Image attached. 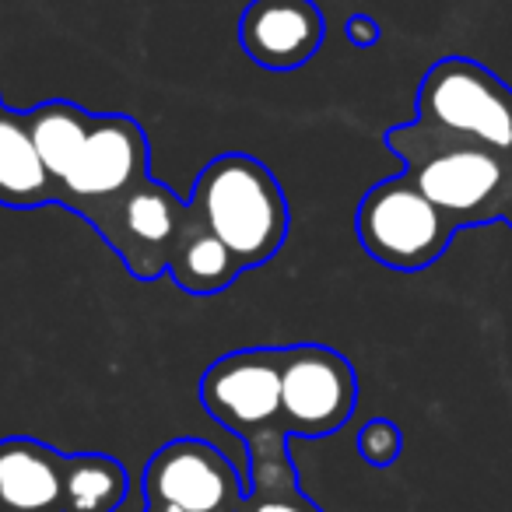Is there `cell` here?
<instances>
[{
	"label": "cell",
	"instance_id": "cell-1",
	"mask_svg": "<svg viewBox=\"0 0 512 512\" xmlns=\"http://www.w3.org/2000/svg\"><path fill=\"white\" fill-rule=\"evenodd\" d=\"M383 144L404 162V176L460 232L502 221V207L512 193L509 158L467 137L432 130L418 120L390 127Z\"/></svg>",
	"mask_w": 512,
	"mask_h": 512
},
{
	"label": "cell",
	"instance_id": "cell-2",
	"mask_svg": "<svg viewBox=\"0 0 512 512\" xmlns=\"http://www.w3.org/2000/svg\"><path fill=\"white\" fill-rule=\"evenodd\" d=\"M193 211L232 249L242 271L267 264L288 239V200L260 158L228 151L204 165L190 197Z\"/></svg>",
	"mask_w": 512,
	"mask_h": 512
},
{
	"label": "cell",
	"instance_id": "cell-3",
	"mask_svg": "<svg viewBox=\"0 0 512 512\" xmlns=\"http://www.w3.org/2000/svg\"><path fill=\"white\" fill-rule=\"evenodd\" d=\"M414 109L425 127L477 141L512 162V85L477 60H435L421 78Z\"/></svg>",
	"mask_w": 512,
	"mask_h": 512
},
{
	"label": "cell",
	"instance_id": "cell-4",
	"mask_svg": "<svg viewBox=\"0 0 512 512\" xmlns=\"http://www.w3.org/2000/svg\"><path fill=\"white\" fill-rule=\"evenodd\" d=\"M460 228L400 172L376 183L355 211V235L365 253L390 271H425L456 239Z\"/></svg>",
	"mask_w": 512,
	"mask_h": 512
},
{
	"label": "cell",
	"instance_id": "cell-5",
	"mask_svg": "<svg viewBox=\"0 0 512 512\" xmlns=\"http://www.w3.org/2000/svg\"><path fill=\"white\" fill-rule=\"evenodd\" d=\"M144 179H151V148L144 127L134 116L102 113L92 120L74 169L57 186V204L95 225Z\"/></svg>",
	"mask_w": 512,
	"mask_h": 512
},
{
	"label": "cell",
	"instance_id": "cell-6",
	"mask_svg": "<svg viewBox=\"0 0 512 512\" xmlns=\"http://www.w3.org/2000/svg\"><path fill=\"white\" fill-rule=\"evenodd\" d=\"M358 404L355 365L327 344L281 348V428L323 439L348 425Z\"/></svg>",
	"mask_w": 512,
	"mask_h": 512
},
{
	"label": "cell",
	"instance_id": "cell-7",
	"mask_svg": "<svg viewBox=\"0 0 512 512\" xmlns=\"http://www.w3.org/2000/svg\"><path fill=\"white\" fill-rule=\"evenodd\" d=\"M186 218H190V200H179L158 179H144L92 228L120 256L130 278L155 281L169 271V256Z\"/></svg>",
	"mask_w": 512,
	"mask_h": 512
},
{
	"label": "cell",
	"instance_id": "cell-8",
	"mask_svg": "<svg viewBox=\"0 0 512 512\" xmlns=\"http://www.w3.org/2000/svg\"><path fill=\"white\" fill-rule=\"evenodd\" d=\"M200 404L242 442L281 425V348L221 355L200 379Z\"/></svg>",
	"mask_w": 512,
	"mask_h": 512
},
{
	"label": "cell",
	"instance_id": "cell-9",
	"mask_svg": "<svg viewBox=\"0 0 512 512\" xmlns=\"http://www.w3.org/2000/svg\"><path fill=\"white\" fill-rule=\"evenodd\" d=\"M148 505L183 512H239L246 484L235 463L204 439H172L144 467Z\"/></svg>",
	"mask_w": 512,
	"mask_h": 512
},
{
	"label": "cell",
	"instance_id": "cell-10",
	"mask_svg": "<svg viewBox=\"0 0 512 512\" xmlns=\"http://www.w3.org/2000/svg\"><path fill=\"white\" fill-rule=\"evenodd\" d=\"M327 22L316 0H249L239 15V46L264 71H295L320 53Z\"/></svg>",
	"mask_w": 512,
	"mask_h": 512
},
{
	"label": "cell",
	"instance_id": "cell-11",
	"mask_svg": "<svg viewBox=\"0 0 512 512\" xmlns=\"http://www.w3.org/2000/svg\"><path fill=\"white\" fill-rule=\"evenodd\" d=\"M64 463L29 435L0 439V512H64Z\"/></svg>",
	"mask_w": 512,
	"mask_h": 512
},
{
	"label": "cell",
	"instance_id": "cell-12",
	"mask_svg": "<svg viewBox=\"0 0 512 512\" xmlns=\"http://www.w3.org/2000/svg\"><path fill=\"white\" fill-rule=\"evenodd\" d=\"M285 428H267V432L246 439L249 449V484L239 512H323L306 491L299 488V474L288 456Z\"/></svg>",
	"mask_w": 512,
	"mask_h": 512
},
{
	"label": "cell",
	"instance_id": "cell-13",
	"mask_svg": "<svg viewBox=\"0 0 512 512\" xmlns=\"http://www.w3.org/2000/svg\"><path fill=\"white\" fill-rule=\"evenodd\" d=\"M57 204V186L46 172L29 120L15 109H0V207L32 211V207Z\"/></svg>",
	"mask_w": 512,
	"mask_h": 512
},
{
	"label": "cell",
	"instance_id": "cell-14",
	"mask_svg": "<svg viewBox=\"0 0 512 512\" xmlns=\"http://www.w3.org/2000/svg\"><path fill=\"white\" fill-rule=\"evenodd\" d=\"M242 274L232 249L200 221V214L190 204L183 232L176 239V249L169 256V278L190 295H218Z\"/></svg>",
	"mask_w": 512,
	"mask_h": 512
},
{
	"label": "cell",
	"instance_id": "cell-15",
	"mask_svg": "<svg viewBox=\"0 0 512 512\" xmlns=\"http://www.w3.org/2000/svg\"><path fill=\"white\" fill-rule=\"evenodd\" d=\"M25 120H29V134L36 141L39 158H43L46 172L53 176V186H60L67 179V172L74 169V162H78L81 148H85L95 113H88V109L74 106L67 99H50L29 109Z\"/></svg>",
	"mask_w": 512,
	"mask_h": 512
},
{
	"label": "cell",
	"instance_id": "cell-16",
	"mask_svg": "<svg viewBox=\"0 0 512 512\" xmlns=\"http://www.w3.org/2000/svg\"><path fill=\"white\" fill-rule=\"evenodd\" d=\"M130 477L116 456L74 453L64 463V512H116Z\"/></svg>",
	"mask_w": 512,
	"mask_h": 512
},
{
	"label": "cell",
	"instance_id": "cell-17",
	"mask_svg": "<svg viewBox=\"0 0 512 512\" xmlns=\"http://www.w3.org/2000/svg\"><path fill=\"white\" fill-rule=\"evenodd\" d=\"M400 449H404V435H400V428L393 425L390 418L365 421L362 432H358V453H362V460L372 463V467H390V463H397Z\"/></svg>",
	"mask_w": 512,
	"mask_h": 512
},
{
	"label": "cell",
	"instance_id": "cell-18",
	"mask_svg": "<svg viewBox=\"0 0 512 512\" xmlns=\"http://www.w3.org/2000/svg\"><path fill=\"white\" fill-rule=\"evenodd\" d=\"M344 36H348V43L358 46V50H372V46L379 43V36H383V29H379V22L372 15H351L348 22H344Z\"/></svg>",
	"mask_w": 512,
	"mask_h": 512
},
{
	"label": "cell",
	"instance_id": "cell-19",
	"mask_svg": "<svg viewBox=\"0 0 512 512\" xmlns=\"http://www.w3.org/2000/svg\"><path fill=\"white\" fill-rule=\"evenodd\" d=\"M502 221L512 228V193H509V200H505V207H502Z\"/></svg>",
	"mask_w": 512,
	"mask_h": 512
},
{
	"label": "cell",
	"instance_id": "cell-20",
	"mask_svg": "<svg viewBox=\"0 0 512 512\" xmlns=\"http://www.w3.org/2000/svg\"><path fill=\"white\" fill-rule=\"evenodd\" d=\"M148 512H183V509H172V505H148Z\"/></svg>",
	"mask_w": 512,
	"mask_h": 512
},
{
	"label": "cell",
	"instance_id": "cell-21",
	"mask_svg": "<svg viewBox=\"0 0 512 512\" xmlns=\"http://www.w3.org/2000/svg\"><path fill=\"white\" fill-rule=\"evenodd\" d=\"M0 109H4V102H0Z\"/></svg>",
	"mask_w": 512,
	"mask_h": 512
}]
</instances>
